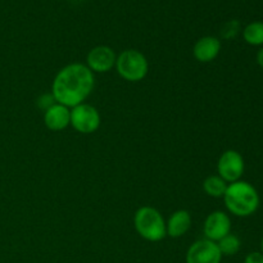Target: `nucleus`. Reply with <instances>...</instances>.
I'll return each instance as SVG.
<instances>
[{"label": "nucleus", "instance_id": "14", "mask_svg": "<svg viewBox=\"0 0 263 263\" xmlns=\"http://www.w3.org/2000/svg\"><path fill=\"white\" fill-rule=\"evenodd\" d=\"M243 37L247 44L253 46L263 45V22L254 21L246 26L243 31Z\"/></svg>", "mask_w": 263, "mask_h": 263}, {"label": "nucleus", "instance_id": "1", "mask_svg": "<svg viewBox=\"0 0 263 263\" xmlns=\"http://www.w3.org/2000/svg\"><path fill=\"white\" fill-rule=\"evenodd\" d=\"M94 87L95 77L89 67L82 63H71L55 74L51 94L57 103L73 108L85 103Z\"/></svg>", "mask_w": 263, "mask_h": 263}, {"label": "nucleus", "instance_id": "7", "mask_svg": "<svg viewBox=\"0 0 263 263\" xmlns=\"http://www.w3.org/2000/svg\"><path fill=\"white\" fill-rule=\"evenodd\" d=\"M220 248L217 243L202 239L190 246L186 253V263H221Z\"/></svg>", "mask_w": 263, "mask_h": 263}, {"label": "nucleus", "instance_id": "10", "mask_svg": "<svg viewBox=\"0 0 263 263\" xmlns=\"http://www.w3.org/2000/svg\"><path fill=\"white\" fill-rule=\"evenodd\" d=\"M44 125L50 131H63L71 125V108L55 103L44 110Z\"/></svg>", "mask_w": 263, "mask_h": 263}, {"label": "nucleus", "instance_id": "8", "mask_svg": "<svg viewBox=\"0 0 263 263\" xmlns=\"http://www.w3.org/2000/svg\"><path fill=\"white\" fill-rule=\"evenodd\" d=\"M115 50L107 45H98L92 48L86 55V66L92 73H107L116 66Z\"/></svg>", "mask_w": 263, "mask_h": 263}, {"label": "nucleus", "instance_id": "13", "mask_svg": "<svg viewBox=\"0 0 263 263\" xmlns=\"http://www.w3.org/2000/svg\"><path fill=\"white\" fill-rule=\"evenodd\" d=\"M228 185V182L218 175H211L203 181V190L212 198H223Z\"/></svg>", "mask_w": 263, "mask_h": 263}, {"label": "nucleus", "instance_id": "5", "mask_svg": "<svg viewBox=\"0 0 263 263\" xmlns=\"http://www.w3.org/2000/svg\"><path fill=\"white\" fill-rule=\"evenodd\" d=\"M100 113L94 105L82 103L71 108V126L80 134L95 133L100 127Z\"/></svg>", "mask_w": 263, "mask_h": 263}, {"label": "nucleus", "instance_id": "19", "mask_svg": "<svg viewBox=\"0 0 263 263\" xmlns=\"http://www.w3.org/2000/svg\"><path fill=\"white\" fill-rule=\"evenodd\" d=\"M257 63L259 64V67L263 68V48L259 49V51L257 53Z\"/></svg>", "mask_w": 263, "mask_h": 263}, {"label": "nucleus", "instance_id": "16", "mask_svg": "<svg viewBox=\"0 0 263 263\" xmlns=\"http://www.w3.org/2000/svg\"><path fill=\"white\" fill-rule=\"evenodd\" d=\"M238 28H239V22L236 21H231V22L226 23L222 28V36L226 39H230L233 36L236 35L238 32Z\"/></svg>", "mask_w": 263, "mask_h": 263}, {"label": "nucleus", "instance_id": "17", "mask_svg": "<svg viewBox=\"0 0 263 263\" xmlns=\"http://www.w3.org/2000/svg\"><path fill=\"white\" fill-rule=\"evenodd\" d=\"M37 104H39V107L40 108H43L44 110L45 109H48L49 107H51V105L53 104H55V99H54V97H53V94H44V95H41L40 98H39V100H37Z\"/></svg>", "mask_w": 263, "mask_h": 263}, {"label": "nucleus", "instance_id": "18", "mask_svg": "<svg viewBox=\"0 0 263 263\" xmlns=\"http://www.w3.org/2000/svg\"><path fill=\"white\" fill-rule=\"evenodd\" d=\"M244 263H263L262 252H252L244 259Z\"/></svg>", "mask_w": 263, "mask_h": 263}, {"label": "nucleus", "instance_id": "2", "mask_svg": "<svg viewBox=\"0 0 263 263\" xmlns=\"http://www.w3.org/2000/svg\"><path fill=\"white\" fill-rule=\"evenodd\" d=\"M223 202L231 215L236 217H248L256 213L261 200L258 192L253 185L239 180L228 185Z\"/></svg>", "mask_w": 263, "mask_h": 263}, {"label": "nucleus", "instance_id": "4", "mask_svg": "<svg viewBox=\"0 0 263 263\" xmlns=\"http://www.w3.org/2000/svg\"><path fill=\"white\" fill-rule=\"evenodd\" d=\"M116 69L126 81L139 82L146 77L149 63L146 57L136 49H126L116 59Z\"/></svg>", "mask_w": 263, "mask_h": 263}, {"label": "nucleus", "instance_id": "9", "mask_svg": "<svg viewBox=\"0 0 263 263\" xmlns=\"http://www.w3.org/2000/svg\"><path fill=\"white\" fill-rule=\"evenodd\" d=\"M231 231V220L228 213L222 211H215L207 216L203 225V233L205 239L211 241H220L221 239L229 235Z\"/></svg>", "mask_w": 263, "mask_h": 263}, {"label": "nucleus", "instance_id": "6", "mask_svg": "<svg viewBox=\"0 0 263 263\" xmlns=\"http://www.w3.org/2000/svg\"><path fill=\"white\" fill-rule=\"evenodd\" d=\"M244 168H246V164H244L243 157L239 152L234 151V149L223 152L218 158V176L222 177L228 184L239 181L240 177L243 176Z\"/></svg>", "mask_w": 263, "mask_h": 263}, {"label": "nucleus", "instance_id": "3", "mask_svg": "<svg viewBox=\"0 0 263 263\" xmlns=\"http://www.w3.org/2000/svg\"><path fill=\"white\" fill-rule=\"evenodd\" d=\"M134 226L139 235L148 241H161L167 236L166 221L156 208L143 205L134 216Z\"/></svg>", "mask_w": 263, "mask_h": 263}, {"label": "nucleus", "instance_id": "15", "mask_svg": "<svg viewBox=\"0 0 263 263\" xmlns=\"http://www.w3.org/2000/svg\"><path fill=\"white\" fill-rule=\"evenodd\" d=\"M217 246L222 256H234L240 251L241 243L238 236L230 233L225 238L221 239L220 241H217Z\"/></svg>", "mask_w": 263, "mask_h": 263}, {"label": "nucleus", "instance_id": "11", "mask_svg": "<svg viewBox=\"0 0 263 263\" xmlns=\"http://www.w3.org/2000/svg\"><path fill=\"white\" fill-rule=\"evenodd\" d=\"M221 51L220 39L215 36H204L200 37L193 48V54L195 59L200 63H210L215 61Z\"/></svg>", "mask_w": 263, "mask_h": 263}, {"label": "nucleus", "instance_id": "20", "mask_svg": "<svg viewBox=\"0 0 263 263\" xmlns=\"http://www.w3.org/2000/svg\"><path fill=\"white\" fill-rule=\"evenodd\" d=\"M261 249H262V253H263V239H262V241H261Z\"/></svg>", "mask_w": 263, "mask_h": 263}, {"label": "nucleus", "instance_id": "12", "mask_svg": "<svg viewBox=\"0 0 263 263\" xmlns=\"http://www.w3.org/2000/svg\"><path fill=\"white\" fill-rule=\"evenodd\" d=\"M192 215L186 210L176 211L170 216L168 221L166 222L167 235L174 239L181 238L192 228Z\"/></svg>", "mask_w": 263, "mask_h": 263}]
</instances>
